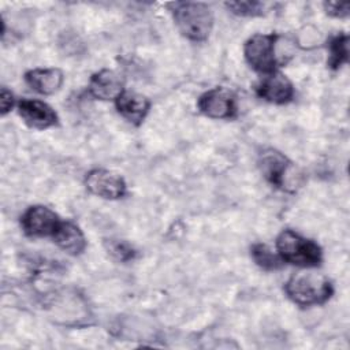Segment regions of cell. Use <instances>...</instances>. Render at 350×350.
I'll return each instance as SVG.
<instances>
[{
	"label": "cell",
	"instance_id": "8fae6325",
	"mask_svg": "<svg viewBox=\"0 0 350 350\" xmlns=\"http://www.w3.org/2000/svg\"><path fill=\"white\" fill-rule=\"evenodd\" d=\"M124 82L119 72L103 68L94 72L89 81V92L97 100H116L124 92Z\"/></svg>",
	"mask_w": 350,
	"mask_h": 350
},
{
	"label": "cell",
	"instance_id": "d6986e66",
	"mask_svg": "<svg viewBox=\"0 0 350 350\" xmlns=\"http://www.w3.org/2000/svg\"><path fill=\"white\" fill-rule=\"evenodd\" d=\"M324 8H325V12L331 16H335V18H345L349 15V10H350V5L349 3H335V1H328V3H324Z\"/></svg>",
	"mask_w": 350,
	"mask_h": 350
},
{
	"label": "cell",
	"instance_id": "277c9868",
	"mask_svg": "<svg viewBox=\"0 0 350 350\" xmlns=\"http://www.w3.org/2000/svg\"><path fill=\"white\" fill-rule=\"evenodd\" d=\"M278 34H254L252 36L243 46V55L247 64L262 74H269L276 71L275 68L280 64L276 55Z\"/></svg>",
	"mask_w": 350,
	"mask_h": 350
},
{
	"label": "cell",
	"instance_id": "52a82bcc",
	"mask_svg": "<svg viewBox=\"0 0 350 350\" xmlns=\"http://www.w3.org/2000/svg\"><path fill=\"white\" fill-rule=\"evenodd\" d=\"M260 168L271 185L282 190H291L288 182L293 175V163L283 153L273 149L264 150L260 156Z\"/></svg>",
	"mask_w": 350,
	"mask_h": 350
},
{
	"label": "cell",
	"instance_id": "5bb4252c",
	"mask_svg": "<svg viewBox=\"0 0 350 350\" xmlns=\"http://www.w3.org/2000/svg\"><path fill=\"white\" fill-rule=\"evenodd\" d=\"M56 245L68 254L78 256L86 247V239L82 230L72 221H62L53 234Z\"/></svg>",
	"mask_w": 350,
	"mask_h": 350
},
{
	"label": "cell",
	"instance_id": "6da1fadb",
	"mask_svg": "<svg viewBox=\"0 0 350 350\" xmlns=\"http://www.w3.org/2000/svg\"><path fill=\"white\" fill-rule=\"evenodd\" d=\"M284 291L294 304L313 306L327 302L334 294V286L323 273L301 271L290 276L284 284Z\"/></svg>",
	"mask_w": 350,
	"mask_h": 350
},
{
	"label": "cell",
	"instance_id": "8992f818",
	"mask_svg": "<svg viewBox=\"0 0 350 350\" xmlns=\"http://www.w3.org/2000/svg\"><path fill=\"white\" fill-rule=\"evenodd\" d=\"M85 185L92 194L107 200L122 198L127 191L124 179L119 174L104 168L89 171L85 176Z\"/></svg>",
	"mask_w": 350,
	"mask_h": 350
},
{
	"label": "cell",
	"instance_id": "4fadbf2b",
	"mask_svg": "<svg viewBox=\"0 0 350 350\" xmlns=\"http://www.w3.org/2000/svg\"><path fill=\"white\" fill-rule=\"evenodd\" d=\"M115 105L118 112L126 120H129L133 124H141L149 112L150 101L139 93L124 90L115 100Z\"/></svg>",
	"mask_w": 350,
	"mask_h": 350
},
{
	"label": "cell",
	"instance_id": "9c48e42d",
	"mask_svg": "<svg viewBox=\"0 0 350 350\" xmlns=\"http://www.w3.org/2000/svg\"><path fill=\"white\" fill-rule=\"evenodd\" d=\"M256 93L258 97L273 104H286L294 96V88L291 81L282 72L273 71L265 74L257 83Z\"/></svg>",
	"mask_w": 350,
	"mask_h": 350
},
{
	"label": "cell",
	"instance_id": "2e32d148",
	"mask_svg": "<svg viewBox=\"0 0 350 350\" xmlns=\"http://www.w3.org/2000/svg\"><path fill=\"white\" fill-rule=\"evenodd\" d=\"M254 262L267 271H275L282 267V258L278 253H273L272 249L265 243H254L250 249Z\"/></svg>",
	"mask_w": 350,
	"mask_h": 350
},
{
	"label": "cell",
	"instance_id": "ba28073f",
	"mask_svg": "<svg viewBox=\"0 0 350 350\" xmlns=\"http://www.w3.org/2000/svg\"><path fill=\"white\" fill-rule=\"evenodd\" d=\"M60 223L59 216L44 205L27 208L21 217L22 228L29 237H53Z\"/></svg>",
	"mask_w": 350,
	"mask_h": 350
},
{
	"label": "cell",
	"instance_id": "7a4b0ae2",
	"mask_svg": "<svg viewBox=\"0 0 350 350\" xmlns=\"http://www.w3.org/2000/svg\"><path fill=\"white\" fill-rule=\"evenodd\" d=\"M172 15L179 31L189 40L205 41L213 27V14L204 3L180 1L172 4Z\"/></svg>",
	"mask_w": 350,
	"mask_h": 350
},
{
	"label": "cell",
	"instance_id": "ac0fdd59",
	"mask_svg": "<svg viewBox=\"0 0 350 350\" xmlns=\"http://www.w3.org/2000/svg\"><path fill=\"white\" fill-rule=\"evenodd\" d=\"M226 7L241 16H257L264 11V4L260 1H231L226 3Z\"/></svg>",
	"mask_w": 350,
	"mask_h": 350
},
{
	"label": "cell",
	"instance_id": "3957f363",
	"mask_svg": "<svg viewBox=\"0 0 350 350\" xmlns=\"http://www.w3.org/2000/svg\"><path fill=\"white\" fill-rule=\"evenodd\" d=\"M276 250L283 262L298 267H317L323 260L321 247L293 230H283L276 238Z\"/></svg>",
	"mask_w": 350,
	"mask_h": 350
},
{
	"label": "cell",
	"instance_id": "30bf717a",
	"mask_svg": "<svg viewBox=\"0 0 350 350\" xmlns=\"http://www.w3.org/2000/svg\"><path fill=\"white\" fill-rule=\"evenodd\" d=\"M18 112L22 120L31 129L45 130L56 124L57 115L46 103L40 100L22 98L18 103Z\"/></svg>",
	"mask_w": 350,
	"mask_h": 350
},
{
	"label": "cell",
	"instance_id": "e0dca14e",
	"mask_svg": "<svg viewBox=\"0 0 350 350\" xmlns=\"http://www.w3.org/2000/svg\"><path fill=\"white\" fill-rule=\"evenodd\" d=\"M107 250L108 253L118 261L126 262L134 260L137 252L135 249L127 243L126 241H119V239H111L107 242Z\"/></svg>",
	"mask_w": 350,
	"mask_h": 350
},
{
	"label": "cell",
	"instance_id": "7c38bea8",
	"mask_svg": "<svg viewBox=\"0 0 350 350\" xmlns=\"http://www.w3.org/2000/svg\"><path fill=\"white\" fill-rule=\"evenodd\" d=\"M25 81L34 92L49 96L62 88L64 75L62 70L55 67L33 68L25 74Z\"/></svg>",
	"mask_w": 350,
	"mask_h": 350
},
{
	"label": "cell",
	"instance_id": "5b68a950",
	"mask_svg": "<svg viewBox=\"0 0 350 350\" xmlns=\"http://www.w3.org/2000/svg\"><path fill=\"white\" fill-rule=\"evenodd\" d=\"M198 109L211 119H231L237 115V97L226 88H213L202 93L197 101Z\"/></svg>",
	"mask_w": 350,
	"mask_h": 350
},
{
	"label": "cell",
	"instance_id": "ffe728a7",
	"mask_svg": "<svg viewBox=\"0 0 350 350\" xmlns=\"http://www.w3.org/2000/svg\"><path fill=\"white\" fill-rule=\"evenodd\" d=\"M14 96L12 93L7 89V88H1V93H0V107H1V115H5L7 112L11 111V108L14 107Z\"/></svg>",
	"mask_w": 350,
	"mask_h": 350
},
{
	"label": "cell",
	"instance_id": "9a60e30c",
	"mask_svg": "<svg viewBox=\"0 0 350 350\" xmlns=\"http://www.w3.org/2000/svg\"><path fill=\"white\" fill-rule=\"evenodd\" d=\"M329 48V57L328 66L332 70L340 68L349 60V37L347 34L339 33L328 44Z\"/></svg>",
	"mask_w": 350,
	"mask_h": 350
}]
</instances>
